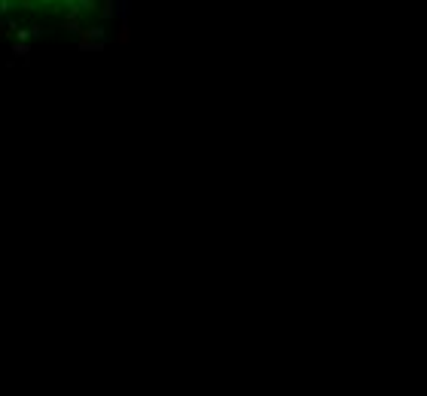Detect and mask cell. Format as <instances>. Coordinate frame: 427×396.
<instances>
[{
  "label": "cell",
  "mask_w": 427,
  "mask_h": 396,
  "mask_svg": "<svg viewBox=\"0 0 427 396\" xmlns=\"http://www.w3.org/2000/svg\"><path fill=\"white\" fill-rule=\"evenodd\" d=\"M58 3H64V0H0V9H25V12H31V9H52Z\"/></svg>",
  "instance_id": "1"
}]
</instances>
